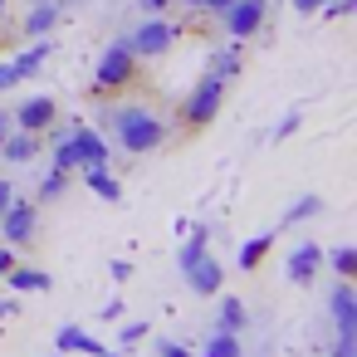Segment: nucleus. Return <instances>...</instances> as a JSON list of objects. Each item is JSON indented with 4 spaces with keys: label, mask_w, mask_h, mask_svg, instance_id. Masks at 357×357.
Segmentation results:
<instances>
[{
    "label": "nucleus",
    "mask_w": 357,
    "mask_h": 357,
    "mask_svg": "<svg viewBox=\"0 0 357 357\" xmlns=\"http://www.w3.org/2000/svg\"><path fill=\"white\" fill-rule=\"evenodd\" d=\"M64 137H69V142H74V152H79V172H84V167H108L113 147H108V137H103L93 123H69V128H64Z\"/></svg>",
    "instance_id": "nucleus-7"
},
{
    "label": "nucleus",
    "mask_w": 357,
    "mask_h": 357,
    "mask_svg": "<svg viewBox=\"0 0 357 357\" xmlns=\"http://www.w3.org/2000/svg\"><path fill=\"white\" fill-rule=\"evenodd\" d=\"M40 147H45V137L40 132H25V128H10L6 137H0V162H35L40 157Z\"/></svg>",
    "instance_id": "nucleus-12"
},
{
    "label": "nucleus",
    "mask_w": 357,
    "mask_h": 357,
    "mask_svg": "<svg viewBox=\"0 0 357 357\" xmlns=\"http://www.w3.org/2000/svg\"><path fill=\"white\" fill-rule=\"evenodd\" d=\"M220 103H225V79H220L215 69H206V74H201V84H196V89L186 93V103H181V123L196 132V128L215 123Z\"/></svg>",
    "instance_id": "nucleus-3"
},
{
    "label": "nucleus",
    "mask_w": 357,
    "mask_h": 357,
    "mask_svg": "<svg viewBox=\"0 0 357 357\" xmlns=\"http://www.w3.org/2000/svg\"><path fill=\"white\" fill-rule=\"evenodd\" d=\"M15 84H20V74H15V69H10V59H6V64H0V93H10Z\"/></svg>",
    "instance_id": "nucleus-29"
},
{
    "label": "nucleus",
    "mask_w": 357,
    "mask_h": 357,
    "mask_svg": "<svg viewBox=\"0 0 357 357\" xmlns=\"http://www.w3.org/2000/svg\"><path fill=\"white\" fill-rule=\"evenodd\" d=\"M45 59H50V35H45V40H35L25 54H15V59H10V69H15V74H20V84H25V79H35V74L45 69Z\"/></svg>",
    "instance_id": "nucleus-15"
},
{
    "label": "nucleus",
    "mask_w": 357,
    "mask_h": 357,
    "mask_svg": "<svg viewBox=\"0 0 357 357\" xmlns=\"http://www.w3.org/2000/svg\"><path fill=\"white\" fill-rule=\"evenodd\" d=\"M181 274H186L191 294H201V298L220 294V284H225V269H220V259H215L211 250H201V255H196L191 264H181Z\"/></svg>",
    "instance_id": "nucleus-10"
},
{
    "label": "nucleus",
    "mask_w": 357,
    "mask_h": 357,
    "mask_svg": "<svg viewBox=\"0 0 357 357\" xmlns=\"http://www.w3.org/2000/svg\"><path fill=\"white\" fill-rule=\"evenodd\" d=\"M245 323H250V308L230 294V298H220V318H215V328L220 333H245Z\"/></svg>",
    "instance_id": "nucleus-17"
},
{
    "label": "nucleus",
    "mask_w": 357,
    "mask_h": 357,
    "mask_svg": "<svg viewBox=\"0 0 357 357\" xmlns=\"http://www.w3.org/2000/svg\"><path fill=\"white\" fill-rule=\"evenodd\" d=\"M10 123L25 128V132H40V137H45V132L59 123V103H54L50 93H35V98H25V103L10 113Z\"/></svg>",
    "instance_id": "nucleus-8"
},
{
    "label": "nucleus",
    "mask_w": 357,
    "mask_h": 357,
    "mask_svg": "<svg viewBox=\"0 0 357 357\" xmlns=\"http://www.w3.org/2000/svg\"><path fill=\"white\" fill-rule=\"evenodd\" d=\"M323 264L337 274V279H352L357 274V250L352 245H337V250H323Z\"/></svg>",
    "instance_id": "nucleus-19"
},
{
    "label": "nucleus",
    "mask_w": 357,
    "mask_h": 357,
    "mask_svg": "<svg viewBox=\"0 0 357 357\" xmlns=\"http://www.w3.org/2000/svg\"><path fill=\"white\" fill-rule=\"evenodd\" d=\"M264 20H269V0H235V6L220 15V30L235 45H245V40H255L264 30Z\"/></svg>",
    "instance_id": "nucleus-6"
},
{
    "label": "nucleus",
    "mask_w": 357,
    "mask_h": 357,
    "mask_svg": "<svg viewBox=\"0 0 357 357\" xmlns=\"http://www.w3.org/2000/svg\"><path fill=\"white\" fill-rule=\"evenodd\" d=\"M318 269H323V245L318 240H298L294 250H289V259H284V274H289V284H313L318 279Z\"/></svg>",
    "instance_id": "nucleus-9"
},
{
    "label": "nucleus",
    "mask_w": 357,
    "mask_h": 357,
    "mask_svg": "<svg viewBox=\"0 0 357 357\" xmlns=\"http://www.w3.org/2000/svg\"><path fill=\"white\" fill-rule=\"evenodd\" d=\"M313 215H323V201H318V196H298V201L279 215V225H303V220H313Z\"/></svg>",
    "instance_id": "nucleus-20"
},
{
    "label": "nucleus",
    "mask_w": 357,
    "mask_h": 357,
    "mask_svg": "<svg viewBox=\"0 0 357 357\" xmlns=\"http://www.w3.org/2000/svg\"><path fill=\"white\" fill-rule=\"evenodd\" d=\"M0 279H6V289H15V294H50L54 289V279L45 269H30V264H15V269L0 274Z\"/></svg>",
    "instance_id": "nucleus-13"
},
{
    "label": "nucleus",
    "mask_w": 357,
    "mask_h": 357,
    "mask_svg": "<svg viewBox=\"0 0 357 357\" xmlns=\"http://www.w3.org/2000/svg\"><path fill=\"white\" fill-rule=\"evenodd\" d=\"M172 6H176V0H137V10H142V15H167Z\"/></svg>",
    "instance_id": "nucleus-26"
},
{
    "label": "nucleus",
    "mask_w": 357,
    "mask_h": 357,
    "mask_svg": "<svg viewBox=\"0 0 357 357\" xmlns=\"http://www.w3.org/2000/svg\"><path fill=\"white\" fill-rule=\"evenodd\" d=\"M6 318H20V303L15 298H0V323H6Z\"/></svg>",
    "instance_id": "nucleus-34"
},
{
    "label": "nucleus",
    "mask_w": 357,
    "mask_h": 357,
    "mask_svg": "<svg viewBox=\"0 0 357 357\" xmlns=\"http://www.w3.org/2000/svg\"><path fill=\"white\" fill-rule=\"evenodd\" d=\"M230 6H235V0H206V6H201V15H215V20H220Z\"/></svg>",
    "instance_id": "nucleus-32"
},
{
    "label": "nucleus",
    "mask_w": 357,
    "mask_h": 357,
    "mask_svg": "<svg viewBox=\"0 0 357 357\" xmlns=\"http://www.w3.org/2000/svg\"><path fill=\"white\" fill-rule=\"evenodd\" d=\"M157 357H196V352L181 347V342H172V337H162V342H157Z\"/></svg>",
    "instance_id": "nucleus-25"
},
{
    "label": "nucleus",
    "mask_w": 357,
    "mask_h": 357,
    "mask_svg": "<svg viewBox=\"0 0 357 357\" xmlns=\"http://www.w3.org/2000/svg\"><path fill=\"white\" fill-rule=\"evenodd\" d=\"M84 186L93 196H103V201H123V181H113L108 167H84Z\"/></svg>",
    "instance_id": "nucleus-16"
},
{
    "label": "nucleus",
    "mask_w": 357,
    "mask_h": 357,
    "mask_svg": "<svg viewBox=\"0 0 357 357\" xmlns=\"http://www.w3.org/2000/svg\"><path fill=\"white\" fill-rule=\"evenodd\" d=\"M69 176H74V172H64V167H50V172H45V181H40V201H59V196L69 191Z\"/></svg>",
    "instance_id": "nucleus-23"
},
{
    "label": "nucleus",
    "mask_w": 357,
    "mask_h": 357,
    "mask_svg": "<svg viewBox=\"0 0 357 357\" xmlns=\"http://www.w3.org/2000/svg\"><path fill=\"white\" fill-rule=\"evenodd\" d=\"M142 337H147V323H123V347H132Z\"/></svg>",
    "instance_id": "nucleus-27"
},
{
    "label": "nucleus",
    "mask_w": 357,
    "mask_h": 357,
    "mask_svg": "<svg viewBox=\"0 0 357 357\" xmlns=\"http://www.w3.org/2000/svg\"><path fill=\"white\" fill-rule=\"evenodd\" d=\"M333 357H357V337H337L333 342Z\"/></svg>",
    "instance_id": "nucleus-31"
},
{
    "label": "nucleus",
    "mask_w": 357,
    "mask_h": 357,
    "mask_svg": "<svg viewBox=\"0 0 357 357\" xmlns=\"http://www.w3.org/2000/svg\"><path fill=\"white\" fill-rule=\"evenodd\" d=\"M15 264H20L15 245H6V240H0V274H6V269H15Z\"/></svg>",
    "instance_id": "nucleus-28"
},
{
    "label": "nucleus",
    "mask_w": 357,
    "mask_h": 357,
    "mask_svg": "<svg viewBox=\"0 0 357 357\" xmlns=\"http://www.w3.org/2000/svg\"><path fill=\"white\" fill-rule=\"evenodd\" d=\"M59 0H35L30 6V15H25V40H45L54 25H59Z\"/></svg>",
    "instance_id": "nucleus-14"
},
{
    "label": "nucleus",
    "mask_w": 357,
    "mask_h": 357,
    "mask_svg": "<svg viewBox=\"0 0 357 357\" xmlns=\"http://www.w3.org/2000/svg\"><path fill=\"white\" fill-rule=\"evenodd\" d=\"M108 274H113L118 284H128V279H132V264H128V259H113V264H108Z\"/></svg>",
    "instance_id": "nucleus-30"
},
{
    "label": "nucleus",
    "mask_w": 357,
    "mask_h": 357,
    "mask_svg": "<svg viewBox=\"0 0 357 357\" xmlns=\"http://www.w3.org/2000/svg\"><path fill=\"white\" fill-rule=\"evenodd\" d=\"M10 196H15V186H10L6 176H0V211H6V206H10Z\"/></svg>",
    "instance_id": "nucleus-35"
},
{
    "label": "nucleus",
    "mask_w": 357,
    "mask_h": 357,
    "mask_svg": "<svg viewBox=\"0 0 357 357\" xmlns=\"http://www.w3.org/2000/svg\"><path fill=\"white\" fill-rule=\"evenodd\" d=\"M269 245H274V230H264V235L245 240V245H240V269H259V259L269 255Z\"/></svg>",
    "instance_id": "nucleus-21"
},
{
    "label": "nucleus",
    "mask_w": 357,
    "mask_h": 357,
    "mask_svg": "<svg viewBox=\"0 0 357 357\" xmlns=\"http://www.w3.org/2000/svg\"><path fill=\"white\" fill-rule=\"evenodd\" d=\"M54 357H64V352H54Z\"/></svg>",
    "instance_id": "nucleus-39"
},
{
    "label": "nucleus",
    "mask_w": 357,
    "mask_h": 357,
    "mask_svg": "<svg viewBox=\"0 0 357 357\" xmlns=\"http://www.w3.org/2000/svg\"><path fill=\"white\" fill-rule=\"evenodd\" d=\"M323 6H328V0H294V10H298V15H318Z\"/></svg>",
    "instance_id": "nucleus-33"
},
{
    "label": "nucleus",
    "mask_w": 357,
    "mask_h": 357,
    "mask_svg": "<svg viewBox=\"0 0 357 357\" xmlns=\"http://www.w3.org/2000/svg\"><path fill=\"white\" fill-rule=\"evenodd\" d=\"M211 69L230 84V79H240V69H245V59H240V45H230V50H220L215 59H211Z\"/></svg>",
    "instance_id": "nucleus-22"
},
{
    "label": "nucleus",
    "mask_w": 357,
    "mask_h": 357,
    "mask_svg": "<svg viewBox=\"0 0 357 357\" xmlns=\"http://www.w3.org/2000/svg\"><path fill=\"white\" fill-rule=\"evenodd\" d=\"M35 230H40V206L10 196V206L0 211V240L20 250V245H35Z\"/></svg>",
    "instance_id": "nucleus-5"
},
{
    "label": "nucleus",
    "mask_w": 357,
    "mask_h": 357,
    "mask_svg": "<svg viewBox=\"0 0 357 357\" xmlns=\"http://www.w3.org/2000/svg\"><path fill=\"white\" fill-rule=\"evenodd\" d=\"M196 357H245V352H240V333H220V328H215Z\"/></svg>",
    "instance_id": "nucleus-18"
},
{
    "label": "nucleus",
    "mask_w": 357,
    "mask_h": 357,
    "mask_svg": "<svg viewBox=\"0 0 357 357\" xmlns=\"http://www.w3.org/2000/svg\"><path fill=\"white\" fill-rule=\"evenodd\" d=\"M10 128H15V123H10V113H6V108H0V137H6Z\"/></svg>",
    "instance_id": "nucleus-36"
},
{
    "label": "nucleus",
    "mask_w": 357,
    "mask_h": 357,
    "mask_svg": "<svg viewBox=\"0 0 357 357\" xmlns=\"http://www.w3.org/2000/svg\"><path fill=\"white\" fill-rule=\"evenodd\" d=\"M298 123H303V118H298V113H289V118H284V123H279L269 137H274V142H284V137H294V132H298Z\"/></svg>",
    "instance_id": "nucleus-24"
},
{
    "label": "nucleus",
    "mask_w": 357,
    "mask_h": 357,
    "mask_svg": "<svg viewBox=\"0 0 357 357\" xmlns=\"http://www.w3.org/2000/svg\"><path fill=\"white\" fill-rule=\"evenodd\" d=\"M328 313H333L337 337H357V294H352V279H337V284H333V294H328Z\"/></svg>",
    "instance_id": "nucleus-11"
},
{
    "label": "nucleus",
    "mask_w": 357,
    "mask_h": 357,
    "mask_svg": "<svg viewBox=\"0 0 357 357\" xmlns=\"http://www.w3.org/2000/svg\"><path fill=\"white\" fill-rule=\"evenodd\" d=\"M132 79H137V54L128 50V40H113V45L98 54V69H93V98L123 93Z\"/></svg>",
    "instance_id": "nucleus-2"
},
{
    "label": "nucleus",
    "mask_w": 357,
    "mask_h": 357,
    "mask_svg": "<svg viewBox=\"0 0 357 357\" xmlns=\"http://www.w3.org/2000/svg\"><path fill=\"white\" fill-rule=\"evenodd\" d=\"M6 6H10V0H0V25H6Z\"/></svg>",
    "instance_id": "nucleus-38"
},
{
    "label": "nucleus",
    "mask_w": 357,
    "mask_h": 357,
    "mask_svg": "<svg viewBox=\"0 0 357 357\" xmlns=\"http://www.w3.org/2000/svg\"><path fill=\"white\" fill-rule=\"evenodd\" d=\"M128 40V50L137 54V59H162L172 45H176V25L167 20V15H147L132 35H123Z\"/></svg>",
    "instance_id": "nucleus-4"
},
{
    "label": "nucleus",
    "mask_w": 357,
    "mask_h": 357,
    "mask_svg": "<svg viewBox=\"0 0 357 357\" xmlns=\"http://www.w3.org/2000/svg\"><path fill=\"white\" fill-rule=\"evenodd\" d=\"M98 132L108 137V147H123L132 157H147L157 147L172 142V128L167 118L152 108V103H137V98H103V113H98Z\"/></svg>",
    "instance_id": "nucleus-1"
},
{
    "label": "nucleus",
    "mask_w": 357,
    "mask_h": 357,
    "mask_svg": "<svg viewBox=\"0 0 357 357\" xmlns=\"http://www.w3.org/2000/svg\"><path fill=\"white\" fill-rule=\"evenodd\" d=\"M181 6H186V10H201V6H206V0H181Z\"/></svg>",
    "instance_id": "nucleus-37"
}]
</instances>
